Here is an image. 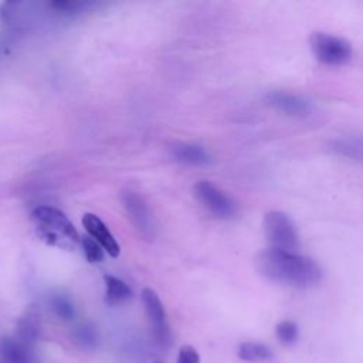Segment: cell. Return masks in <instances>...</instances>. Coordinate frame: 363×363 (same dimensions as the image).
Wrapping results in <instances>:
<instances>
[{"label": "cell", "instance_id": "6da1fadb", "mask_svg": "<svg viewBox=\"0 0 363 363\" xmlns=\"http://www.w3.org/2000/svg\"><path fill=\"white\" fill-rule=\"evenodd\" d=\"M257 271L267 279L294 288H311L320 282L323 271L311 257L267 248L255 257Z\"/></svg>", "mask_w": 363, "mask_h": 363}, {"label": "cell", "instance_id": "7a4b0ae2", "mask_svg": "<svg viewBox=\"0 0 363 363\" xmlns=\"http://www.w3.org/2000/svg\"><path fill=\"white\" fill-rule=\"evenodd\" d=\"M33 218L38 227L41 238L48 244L72 248L79 242V234L68 217L52 206H38L33 210Z\"/></svg>", "mask_w": 363, "mask_h": 363}, {"label": "cell", "instance_id": "3957f363", "mask_svg": "<svg viewBox=\"0 0 363 363\" xmlns=\"http://www.w3.org/2000/svg\"><path fill=\"white\" fill-rule=\"evenodd\" d=\"M264 233L269 248L298 252L301 240L294 220L284 211L272 210L264 217Z\"/></svg>", "mask_w": 363, "mask_h": 363}, {"label": "cell", "instance_id": "277c9868", "mask_svg": "<svg viewBox=\"0 0 363 363\" xmlns=\"http://www.w3.org/2000/svg\"><path fill=\"white\" fill-rule=\"evenodd\" d=\"M309 45L315 58L325 65L340 67L352 60V45L343 37L316 31L312 33L309 38Z\"/></svg>", "mask_w": 363, "mask_h": 363}, {"label": "cell", "instance_id": "5b68a950", "mask_svg": "<svg viewBox=\"0 0 363 363\" xmlns=\"http://www.w3.org/2000/svg\"><path fill=\"white\" fill-rule=\"evenodd\" d=\"M119 200L135 230L146 240H152L156 235V221L147 201L130 189H123Z\"/></svg>", "mask_w": 363, "mask_h": 363}, {"label": "cell", "instance_id": "8992f818", "mask_svg": "<svg viewBox=\"0 0 363 363\" xmlns=\"http://www.w3.org/2000/svg\"><path fill=\"white\" fill-rule=\"evenodd\" d=\"M194 196L217 218L228 220L237 216V203L228 194H225L223 190L214 186L211 182H199L194 186Z\"/></svg>", "mask_w": 363, "mask_h": 363}, {"label": "cell", "instance_id": "52a82bcc", "mask_svg": "<svg viewBox=\"0 0 363 363\" xmlns=\"http://www.w3.org/2000/svg\"><path fill=\"white\" fill-rule=\"evenodd\" d=\"M140 299L157 343L166 347L170 343V329L166 319V311L159 295L152 288H143L140 292Z\"/></svg>", "mask_w": 363, "mask_h": 363}, {"label": "cell", "instance_id": "ba28073f", "mask_svg": "<svg viewBox=\"0 0 363 363\" xmlns=\"http://www.w3.org/2000/svg\"><path fill=\"white\" fill-rule=\"evenodd\" d=\"M265 99L269 106L292 118H308L315 111L313 104L298 94L274 91L269 92Z\"/></svg>", "mask_w": 363, "mask_h": 363}, {"label": "cell", "instance_id": "9c48e42d", "mask_svg": "<svg viewBox=\"0 0 363 363\" xmlns=\"http://www.w3.org/2000/svg\"><path fill=\"white\" fill-rule=\"evenodd\" d=\"M82 225L88 235L95 240L104 251H106L111 257L116 258L121 252V247L115 237L111 234L105 223L94 213H85L82 216Z\"/></svg>", "mask_w": 363, "mask_h": 363}, {"label": "cell", "instance_id": "30bf717a", "mask_svg": "<svg viewBox=\"0 0 363 363\" xmlns=\"http://www.w3.org/2000/svg\"><path fill=\"white\" fill-rule=\"evenodd\" d=\"M170 155L176 162L189 166H206L211 163V155L204 146L199 143L180 142L172 145Z\"/></svg>", "mask_w": 363, "mask_h": 363}, {"label": "cell", "instance_id": "8fae6325", "mask_svg": "<svg viewBox=\"0 0 363 363\" xmlns=\"http://www.w3.org/2000/svg\"><path fill=\"white\" fill-rule=\"evenodd\" d=\"M0 362L1 363H33L30 347L18 339L3 337L0 340Z\"/></svg>", "mask_w": 363, "mask_h": 363}, {"label": "cell", "instance_id": "7c38bea8", "mask_svg": "<svg viewBox=\"0 0 363 363\" xmlns=\"http://www.w3.org/2000/svg\"><path fill=\"white\" fill-rule=\"evenodd\" d=\"M104 282H105V301L108 305L116 306L132 299L133 292L130 286L126 282H123L121 278L113 275H105Z\"/></svg>", "mask_w": 363, "mask_h": 363}, {"label": "cell", "instance_id": "4fadbf2b", "mask_svg": "<svg viewBox=\"0 0 363 363\" xmlns=\"http://www.w3.org/2000/svg\"><path fill=\"white\" fill-rule=\"evenodd\" d=\"M18 340L26 346H31L40 336V316L37 311L26 312L18 320L17 326Z\"/></svg>", "mask_w": 363, "mask_h": 363}, {"label": "cell", "instance_id": "5bb4252c", "mask_svg": "<svg viewBox=\"0 0 363 363\" xmlns=\"http://www.w3.org/2000/svg\"><path fill=\"white\" fill-rule=\"evenodd\" d=\"M238 357L244 362H264L272 357V352L267 345L257 342H242L238 346Z\"/></svg>", "mask_w": 363, "mask_h": 363}, {"label": "cell", "instance_id": "9a60e30c", "mask_svg": "<svg viewBox=\"0 0 363 363\" xmlns=\"http://www.w3.org/2000/svg\"><path fill=\"white\" fill-rule=\"evenodd\" d=\"M74 340L78 346L84 349H95L99 343V336L94 325L84 322L79 323L74 330Z\"/></svg>", "mask_w": 363, "mask_h": 363}, {"label": "cell", "instance_id": "2e32d148", "mask_svg": "<svg viewBox=\"0 0 363 363\" xmlns=\"http://www.w3.org/2000/svg\"><path fill=\"white\" fill-rule=\"evenodd\" d=\"M50 306L52 312L64 320H71L75 318L74 303L65 294H54L50 298Z\"/></svg>", "mask_w": 363, "mask_h": 363}, {"label": "cell", "instance_id": "e0dca14e", "mask_svg": "<svg viewBox=\"0 0 363 363\" xmlns=\"http://www.w3.org/2000/svg\"><path fill=\"white\" fill-rule=\"evenodd\" d=\"M332 150H335L337 155H343L347 157H354V159H360L362 157V142L359 138L353 139V138H347V139H339L336 142H333Z\"/></svg>", "mask_w": 363, "mask_h": 363}, {"label": "cell", "instance_id": "ac0fdd59", "mask_svg": "<svg viewBox=\"0 0 363 363\" xmlns=\"http://www.w3.org/2000/svg\"><path fill=\"white\" fill-rule=\"evenodd\" d=\"M275 333L279 342H282L284 345H294L298 340L299 330L295 322L282 320L275 326Z\"/></svg>", "mask_w": 363, "mask_h": 363}, {"label": "cell", "instance_id": "d6986e66", "mask_svg": "<svg viewBox=\"0 0 363 363\" xmlns=\"http://www.w3.org/2000/svg\"><path fill=\"white\" fill-rule=\"evenodd\" d=\"M79 242L82 245L85 258L89 262H101V261H104V250H102V247L95 240H92L89 235H84V237L79 238Z\"/></svg>", "mask_w": 363, "mask_h": 363}, {"label": "cell", "instance_id": "ffe728a7", "mask_svg": "<svg viewBox=\"0 0 363 363\" xmlns=\"http://www.w3.org/2000/svg\"><path fill=\"white\" fill-rule=\"evenodd\" d=\"M177 363H200V354L191 345H183L177 353Z\"/></svg>", "mask_w": 363, "mask_h": 363}, {"label": "cell", "instance_id": "44dd1931", "mask_svg": "<svg viewBox=\"0 0 363 363\" xmlns=\"http://www.w3.org/2000/svg\"><path fill=\"white\" fill-rule=\"evenodd\" d=\"M155 363H162V362H155Z\"/></svg>", "mask_w": 363, "mask_h": 363}]
</instances>
